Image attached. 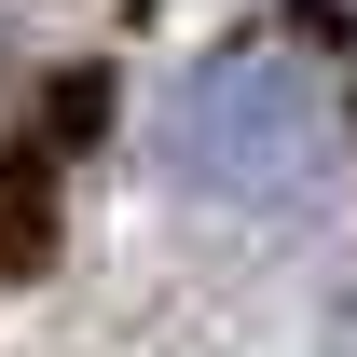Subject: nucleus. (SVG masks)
<instances>
[{
  "label": "nucleus",
  "instance_id": "obj_1",
  "mask_svg": "<svg viewBox=\"0 0 357 357\" xmlns=\"http://www.w3.org/2000/svg\"><path fill=\"white\" fill-rule=\"evenodd\" d=\"M151 165L206 220H289V206H316L344 178V96L289 42H220V55L178 69L165 124H151Z\"/></svg>",
  "mask_w": 357,
  "mask_h": 357
}]
</instances>
